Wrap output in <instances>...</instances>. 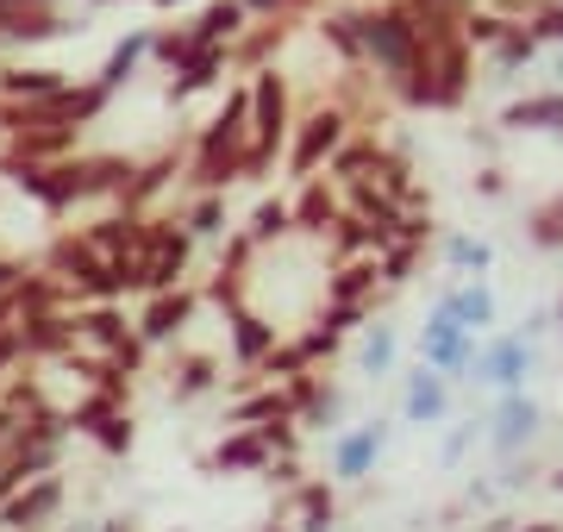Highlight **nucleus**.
<instances>
[{
	"mask_svg": "<svg viewBox=\"0 0 563 532\" xmlns=\"http://www.w3.org/2000/svg\"><path fill=\"white\" fill-rule=\"evenodd\" d=\"M63 451H69V420H63V408L25 420V426L13 432V445L0 451V501H13L20 489H32L44 476H57Z\"/></svg>",
	"mask_w": 563,
	"mask_h": 532,
	"instance_id": "1",
	"label": "nucleus"
},
{
	"mask_svg": "<svg viewBox=\"0 0 563 532\" xmlns=\"http://www.w3.org/2000/svg\"><path fill=\"white\" fill-rule=\"evenodd\" d=\"M351 25H357V44H363V63L383 76L388 88L407 82V69L420 63V38H413V25H407V13L388 0V7H363V13H351Z\"/></svg>",
	"mask_w": 563,
	"mask_h": 532,
	"instance_id": "2",
	"label": "nucleus"
},
{
	"mask_svg": "<svg viewBox=\"0 0 563 532\" xmlns=\"http://www.w3.org/2000/svg\"><path fill=\"white\" fill-rule=\"evenodd\" d=\"M244 95H251V182H257V176H269V169H276L282 151H288L295 107H288V82L276 76V63H269V69H257V76L244 82Z\"/></svg>",
	"mask_w": 563,
	"mask_h": 532,
	"instance_id": "3",
	"label": "nucleus"
},
{
	"mask_svg": "<svg viewBox=\"0 0 563 532\" xmlns=\"http://www.w3.org/2000/svg\"><path fill=\"white\" fill-rule=\"evenodd\" d=\"M188 264H195V239L181 232V220L151 213L144 220V251H139V269H132V288L139 295H169V288L188 282Z\"/></svg>",
	"mask_w": 563,
	"mask_h": 532,
	"instance_id": "4",
	"label": "nucleus"
},
{
	"mask_svg": "<svg viewBox=\"0 0 563 532\" xmlns=\"http://www.w3.org/2000/svg\"><path fill=\"white\" fill-rule=\"evenodd\" d=\"M351 138V113L344 107H313V113H301V120L288 125V151H282V164H288V176L295 182H313L320 176V164H332V151Z\"/></svg>",
	"mask_w": 563,
	"mask_h": 532,
	"instance_id": "5",
	"label": "nucleus"
},
{
	"mask_svg": "<svg viewBox=\"0 0 563 532\" xmlns=\"http://www.w3.org/2000/svg\"><path fill=\"white\" fill-rule=\"evenodd\" d=\"M63 420H69V432L95 439L107 457H125L132 439H139V432H132V408H125V401H107V395H81V401H69Z\"/></svg>",
	"mask_w": 563,
	"mask_h": 532,
	"instance_id": "6",
	"label": "nucleus"
},
{
	"mask_svg": "<svg viewBox=\"0 0 563 532\" xmlns=\"http://www.w3.org/2000/svg\"><path fill=\"white\" fill-rule=\"evenodd\" d=\"M470 364H476V339H470L444 308H432L426 313V326H420V369H432V376H444V383H457V376H470Z\"/></svg>",
	"mask_w": 563,
	"mask_h": 532,
	"instance_id": "7",
	"label": "nucleus"
},
{
	"mask_svg": "<svg viewBox=\"0 0 563 532\" xmlns=\"http://www.w3.org/2000/svg\"><path fill=\"white\" fill-rule=\"evenodd\" d=\"M195 308H201V295H195L188 282L169 288V295H144V313L132 320L139 345H144V351H157V345H181V332H188Z\"/></svg>",
	"mask_w": 563,
	"mask_h": 532,
	"instance_id": "8",
	"label": "nucleus"
},
{
	"mask_svg": "<svg viewBox=\"0 0 563 532\" xmlns=\"http://www.w3.org/2000/svg\"><path fill=\"white\" fill-rule=\"evenodd\" d=\"M63 508H69V483L57 470L32 489H20L13 501H0V532H51L63 520Z\"/></svg>",
	"mask_w": 563,
	"mask_h": 532,
	"instance_id": "9",
	"label": "nucleus"
},
{
	"mask_svg": "<svg viewBox=\"0 0 563 532\" xmlns=\"http://www.w3.org/2000/svg\"><path fill=\"white\" fill-rule=\"evenodd\" d=\"M539 426H544V408L532 401V395H526V389L520 395H501L495 413H488V445H495V457L514 464V457L539 439Z\"/></svg>",
	"mask_w": 563,
	"mask_h": 532,
	"instance_id": "10",
	"label": "nucleus"
},
{
	"mask_svg": "<svg viewBox=\"0 0 563 532\" xmlns=\"http://www.w3.org/2000/svg\"><path fill=\"white\" fill-rule=\"evenodd\" d=\"M526 376H532V345H526L520 332H514V339H488V345H476L470 383H488V389H501V395H520Z\"/></svg>",
	"mask_w": 563,
	"mask_h": 532,
	"instance_id": "11",
	"label": "nucleus"
},
{
	"mask_svg": "<svg viewBox=\"0 0 563 532\" xmlns=\"http://www.w3.org/2000/svg\"><path fill=\"white\" fill-rule=\"evenodd\" d=\"M181 151H157V157H132V176H125V188H120V213H157V201H163V188L169 182H181Z\"/></svg>",
	"mask_w": 563,
	"mask_h": 532,
	"instance_id": "12",
	"label": "nucleus"
},
{
	"mask_svg": "<svg viewBox=\"0 0 563 532\" xmlns=\"http://www.w3.org/2000/svg\"><path fill=\"white\" fill-rule=\"evenodd\" d=\"M388 451V426L383 420H363V426L332 439V483H363L376 470V457Z\"/></svg>",
	"mask_w": 563,
	"mask_h": 532,
	"instance_id": "13",
	"label": "nucleus"
},
{
	"mask_svg": "<svg viewBox=\"0 0 563 532\" xmlns=\"http://www.w3.org/2000/svg\"><path fill=\"white\" fill-rule=\"evenodd\" d=\"M225 345H232V364L251 376V369H257L263 357L282 345V326H276V320H263V313L244 301L239 313H225Z\"/></svg>",
	"mask_w": 563,
	"mask_h": 532,
	"instance_id": "14",
	"label": "nucleus"
},
{
	"mask_svg": "<svg viewBox=\"0 0 563 532\" xmlns=\"http://www.w3.org/2000/svg\"><path fill=\"white\" fill-rule=\"evenodd\" d=\"M76 82L69 69H51V63H0V101L7 107H38L51 95Z\"/></svg>",
	"mask_w": 563,
	"mask_h": 532,
	"instance_id": "15",
	"label": "nucleus"
},
{
	"mask_svg": "<svg viewBox=\"0 0 563 532\" xmlns=\"http://www.w3.org/2000/svg\"><path fill=\"white\" fill-rule=\"evenodd\" d=\"M20 351L25 364H57V357H69L76 351V332H69V308L57 313H32V320H20Z\"/></svg>",
	"mask_w": 563,
	"mask_h": 532,
	"instance_id": "16",
	"label": "nucleus"
},
{
	"mask_svg": "<svg viewBox=\"0 0 563 532\" xmlns=\"http://www.w3.org/2000/svg\"><path fill=\"white\" fill-rule=\"evenodd\" d=\"M76 32V13L69 7H25V13H0V44H51Z\"/></svg>",
	"mask_w": 563,
	"mask_h": 532,
	"instance_id": "17",
	"label": "nucleus"
},
{
	"mask_svg": "<svg viewBox=\"0 0 563 532\" xmlns=\"http://www.w3.org/2000/svg\"><path fill=\"white\" fill-rule=\"evenodd\" d=\"M339 213H344V195L332 182H320V176H313V182H301V195L288 201L295 232H301V239H320V245H325V232L339 225Z\"/></svg>",
	"mask_w": 563,
	"mask_h": 532,
	"instance_id": "18",
	"label": "nucleus"
},
{
	"mask_svg": "<svg viewBox=\"0 0 563 532\" xmlns=\"http://www.w3.org/2000/svg\"><path fill=\"white\" fill-rule=\"evenodd\" d=\"M151 32H157V25H132V32H125V38L113 44V51H107V63L95 69V76H88V82L107 88V95L132 88V82H139V69L151 63Z\"/></svg>",
	"mask_w": 563,
	"mask_h": 532,
	"instance_id": "19",
	"label": "nucleus"
},
{
	"mask_svg": "<svg viewBox=\"0 0 563 532\" xmlns=\"http://www.w3.org/2000/svg\"><path fill=\"white\" fill-rule=\"evenodd\" d=\"M269 464H276V457L263 451V439H257L251 426H232L220 445L201 457V470H207V476H251V470H269Z\"/></svg>",
	"mask_w": 563,
	"mask_h": 532,
	"instance_id": "20",
	"label": "nucleus"
},
{
	"mask_svg": "<svg viewBox=\"0 0 563 532\" xmlns=\"http://www.w3.org/2000/svg\"><path fill=\"white\" fill-rule=\"evenodd\" d=\"M332 520H339L332 483H295L288 501H282V527L288 532H332Z\"/></svg>",
	"mask_w": 563,
	"mask_h": 532,
	"instance_id": "21",
	"label": "nucleus"
},
{
	"mask_svg": "<svg viewBox=\"0 0 563 532\" xmlns=\"http://www.w3.org/2000/svg\"><path fill=\"white\" fill-rule=\"evenodd\" d=\"M376 257H357V264H325V308H376Z\"/></svg>",
	"mask_w": 563,
	"mask_h": 532,
	"instance_id": "22",
	"label": "nucleus"
},
{
	"mask_svg": "<svg viewBox=\"0 0 563 532\" xmlns=\"http://www.w3.org/2000/svg\"><path fill=\"white\" fill-rule=\"evenodd\" d=\"M244 7L239 0H207L201 13L188 20V38H195V51H232V44L244 38Z\"/></svg>",
	"mask_w": 563,
	"mask_h": 532,
	"instance_id": "23",
	"label": "nucleus"
},
{
	"mask_svg": "<svg viewBox=\"0 0 563 532\" xmlns=\"http://www.w3.org/2000/svg\"><path fill=\"white\" fill-rule=\"evenodd\" d=\"M439 308L451 313V320H457V326L470 332V339L495 332V288L476 282V276H470V282H457V288H444V295H439Z\"/></svg>",
	"mask_w": 563,
	"mask_h": 532,
	"instance_id": "24",
	"label": "nucleus"
},
{
	"mask_svg": "<svg viewBox=\"0 0 563 532\" xmlns=\"http://www.w3.org/2000/svg\"><path fill=\"white\" fill-rule=\"evenodd\" d=\"M213 389H220V357L213 351H176V364H169V401L188 408V401H201Z\"/></svg>",
	"mask_w": 563,
	"mask_h": 532,
	"instance_id": "25",
	"label": "nucleus"
},
{
	"mask_svg": "<svg viewBox=\"0 0 563 532\" xmlns=\"http://www.w3.org/2000/svg\"><path fill=\"white\" fill-rule=\"evenodd\" d=\"M282 38H288V20H257V25H244V38L225 51V69H244V76L269 69V57L282 51Z\"/></svg>",
	"mask_w": 563,
	"mask_h": 532,
	"instance_id": "26",
	"label": "nucleus"
},
{
	"mask_svg": "<svg viewBox=\"0 0 563 532\" xmlns=\"http://www.w3.org/2000/svg\"><path fill=\"white\" fill-rule=\"evenodd\" d=\"M220 76H225V51H195L188 63L169 69V88L163 95H169V107H181V101H195V95H207Z\"/></svg>",
	"mask_w": 563,
	"mask_h": 532,
	"instance_id": "27",
	"label": "nucleus"
},
{
	"mask_svg": "<svg viewBox=\"0 0 563 532\" xmlns=\"http://www.w3.org/2000/svg\"><path fill=\"white\" fill-rule=\"evenodd\" d=\"M407 420H413V426H439L444 413H451V383H444V376H432V369H413V376H407Z\"/></svg>",
	"mask_w": 563,
	"mask_h": 532,
	"instance_id": "28",
	"label": "nucleus"
},
{
	"mask_svg": "<svg viewBox=\"0 0 563 532\" xmlns=\"http://www.w3.org/2000/svg\"><path fill=\"white\" fill-rule=\"evenodd\" d=\"M181 232L195 239V245H225V232H232V213H225V195H195V201L176 213Z\"/></svg>",
	"mask_w": 563,
	"mask_h": 532,
	"instance_id": "29",
	"label": "nucleus"
},
{
	"mask_svg": "<svg viewBox=\"0 0 563 532\" xmlns=\"http://www.w3.org/2000/svg\"><path fill=\"white\" fill-rule=\"evenodd\" d=\"M507 132H558L563 138V95H526L501 113Z\"/></svg>",
	"mask_w": 563,
	"mask_h": 532,
	"instance_id": "30",
	"label": "nucleus"
},
{
	"mask_svg": "<svg viewBox=\"0 0 563 532\" xmlns=\"http://www.w3.org/2000/svg\"><path fill=\"white\" fill-rule=\"evenodd\" d=\"M239 232L251 239V251H269V245H282V239H295V220H288V201H276V195H263V201L251 207V220H244Z\"/></svg>",
	"mask_w": 563,
	"mask_h": 532,
	"instance_id": "31",
	"label": "nucleus"
},
{
	"mask_svg": "<svg viewBox=\"0 0 563 532\" xmlns=\"http://www.w3.org/2000/svg\"><path fill=\"white\" fill-rule=\"evenodd\" d=\"M532 57H539V38H532L526 25H507L501 38L488 44V69H495V76H514V69H526Z\"/></svg>",
	"mask_w": 563,
	"mask_h": 532,
	"instance_id": "32",
	"label": "nucleus"
},
{
	"mask_svg": "<svg viewBox=\"0 0 563 532\" xmlns=\"http://www.w3.org/2000/svg\"><path fill=\"white\" fill-rule=\"evenodd\" d=\"M444 264H451V269H463V282H470V276L483 282V276H488V264H495V251H488V239L451 232V239H444Z\"/></svg>",
	"mask_w": 563,
	"mask_h": 532,
	"instance_id": "33",
	"label": "nucleus"
},
{
	"mask_svg": "<svg viewBox=\"0 0 563 532\" xmlns=\"http://www.w3.org/2000/svg\"><path fill=\"white\" fill-rule=\"evenodd\" d=\"M195 57V38H188V25H157L151 32V63H157L163 76L176 69V63H188Z\"/></svg>",
	"mask_w": 563,
	"mask_h": 532,
	"instance_id": "34",
	"label": "nucleus"
},
{
	"mask_svg": "<svg viewBox=\"0 0 563 532\" xmlns=\"http://www.w3.org/2000/svg\"><path fill=\"white\" fill-rule=\"evenodd\" d=\"M395 326H363V345H357V364L369 369V376H388L395 369Z\"/></svg>",
	"mask_w": 563,
	"mask_h": 532,
	"instance_id": "35",
	"label": "nucleus"
},
{
	"mask_svg": "<svg viewBox=\"0 0 563 532\" xmlns=\"http://www.w3.org/2000/svg\"><path fill=\"white\" fill-rule=\"evenodd\" d=\"M320 38L344 57V69H357V63H363V44H357V25H351V13H325V20H320Z\"/></svg>",
	"mask_w": 563,
	"mask_h": 532,
	"instance_id": "36",
	"label": "nucleus"
},
{
	"mask_svg": "<svg viewBox=\"0 0 563 532\" xmlns=\"http://www.w3.org/2000/svg\"><path fill=\"white\" fill-rule=\"evenodd\" d=\"M244 7V20L257 25V20H295V13H307L313 0H239Z\"/></svg>",
	"mask_w": 563,
	"mask_h": 532,
	"instance_id": "37",
	"label": "nucleus"
},
{
	"mask_svg": "<svg viewBox=\"0 0 563 532\" xmlns=\"http://www.w3.org/2000/svg\"><path fill=\"white\" fill-rule=\"evenodd\" d=\"M532 239H539L544 251L563 245V201H551V207H539V213H532Z\"/></svg>",
	"mask_w": 563,
	"mask_h": 532,
	"instance_id": "38",
	"label": "nucleus"
},
{
	"mask_svg": "<svg viewBox=\"0 0 563 532\" xmlns=\"http://www.w3.org/2000/svg\"><path fill=\"white\" fill-rule=\"evenodd\" d=\"M13 369H25V351H20V326L13 332H0V389H7V376Z\"/></svg>",
	"mask_w": 563,
	"mask_h": 532,
	"instance_id": "39",
	"label": "nucleus"
},
{
	"mask_svg": "<svg viewBox=\"0 0 563 532\" xmlns=\"http://www.w3.org/2000/svg\"><path fill=\"white\" fill-rule=\"evenodd\" d=\"M25 420H38V413H20V408H7V401H0V451L13 445V432H20Z\"/></svg>",
	"mask_w": 563,
	"mask_h": 532,
	"instance_id": "40",
	"label": "nucleus"
},
{
	"mask_svg": "<svg viewBox=\"0 0 563 532\" xmlns=\"http://www.w3.org/2000/svg\"><path fill=\"white\" fill-rule=\"evenodd\" d=\"M470 439H476V420H470V426H457L451 439H444V464H463V451H470Z\"/></svg>",
	"mask_w": 563,
	"mask_h": 532,
	"instance_id": "41",
	"label": "nucleus"
},
{
	"mask_svg": "<svg viewBox=\"0 0 563 532\" xmlns=\"http://www.w3.org/2000/svg\"><path fill=\"white\" fill-rule=\"evenodd\" d=\"M20 276H25V264H20V257H0V295H7V288L20 282Z\"/></svg>",
	"mask_w": 563,
	"mask_h": 532,
	"instance_id": "42",
	"label": "nucleus"
},
{
	"mask_svg": "<svg viewBox=\"0 0 563 532\" xmlns=\"http://www.w3.org/2000/svg\"><path fill=\"white\" fill-rule=\"evenodd\" d=\"M20 326V308H13V288H7V295H0V332H13Z\"/></svg>",
	"mask_w": 563,
	"mask_h": 532,
	"instance_id": "43",
	"label": "nucleus"
},
{
	"mask_svg": "<svg viewBox=\"0 0 563 532\" xmlns=\"http://www.w3.org/2000/svg\"><path fill=\"white\" fill-rule=\"evenodd\" d=\"M95 532H139L125 513H107V520H95Z\"/></svg>",
	"mask_w": 563,
	"mask_h": 532,
	"instance_id": "44",
	"label": "nucleus"
},
{
	"mask_svg": "<svg viewBox=\"0 0 563 532\" xmlns=\"http://www.w3.org/2000/svg\"><path fill=\"white\" fill-rule=\"evenodd\" d=\"M151 7H157V13H169V7H188V0H151Z\"/></svg>",
	"mask_w": 563,
	"mask_h": 532,
	"instance_id": "45",
	"label": "nucleus"
},
{
	"mask_svg": "<svg viewBox=\"0 0 563 532\" xmlns=\"http://www.w3.org/2000/svg\"><path fill=\"white\" fill-rule=\"evenodd\" d=\"M526 532H563V527H551V520H539V527H526Z\"/></svg>",
	"mask_w": 563,
	"mask_h": 532,
	"instance_id": "46",
	"label": "nucleus"
},
{
	"mask_svg": "<svg viewBox=\"0 0 563 532\" xmlns=\"http://www.w3.org/2000/svg\"><path fill=\"white\" fill-rule=\"evenodd\" d=\"M257 532H288V527H282V520H269V527H257Z\"/></svg>",
	"mask_w": 563,
	"mask_h": 532,
	"instance_id": "47",
	"label": "nucleus"
},
{
	"mask_svg": "<svg viewBox=\"0 0 563 532\" xmlns=\"http://www.w3.org/2000/svg\"><path fill=\"white\" fill-rule=\"evenodd\" d=\"M432 7H457V13H463V0H432Z\"/></svg>",
	"mask_w": 563,
	"mask_h": 532,
	"instance_id": "48",
	"label": "nucleus"
},
{
	"mask_svg": "<svg viewBox=\"0 0 563 532\" xmlns=\"http://www.w3.org/2000/svg\"><path fill=\"white\" fill-rule=\"evenodd\" d=\"M551 489H558V495H563V470H558V476H551Z\"/></svg>",
	"mask_w": 563,
	"mask_h": 532,
	"instance_id": "49",
	"label": "nucleus"
},
{
	"mask_svg": "<svg viewBox=\"0 0 563 532\" xmlns=\"http://www.w3.org/2000/svg\"><path fill=\"white\" fill-rule=\"evenodd\" d=\"M551 313H558V332H563V301H558V308H551Z\"/></svg>",
	"mask_w": 563,
	"mask_h": 532,
	"instance_id": "50",
	"label": "nucleus"
},
{
	"mask_svg": "<svg viewBox=\"0 0 563 532\" xmlns=\"http://www.w3.org/2000/svg\"><path fill=\"white\" fill-rule=\"evenodd\" d=\"M88 7H113V0H88Z\"/></svg>",
	"mask_w": 563,
	"mask_h": 532,
	"instance_id": "51",
	"label": "nucleus"
},
{
	"mask_svg": "<svg viewBox=\"0 0 563 532\" xmlns=\"http://www.w3.org/2000/svg\"><path fill=\"white\" fill-rule=\"evenodd\" d=\"M558 76H563V51H558Z\"/></svg>",
	"mask_w": 563,
	"mask_h": 532,
	"instance_id": "52",
	"label": "nucleus"
}]
</instances>
